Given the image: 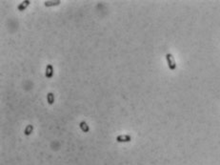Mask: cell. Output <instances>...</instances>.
<instances>
[{"mask_svg": "<svg viewBox=\"0 0 220 165\" xmlns=\"http://www.w3.org/2000/svg\"><path fill=\"white\" fill-rule=\"evenodd\" d=\"M166 59H167L168 65H169V68L171 70H176V60H174V57L172 56V55L167 54L166 55Z\"/></svg>", "mask_w": 220, "mask_h": 165, "instance_id": "obj_1", "label": "cell"}, {"mask_svg": "<svg viewBox=\"0 0 220 165\" xmlns=\"http://www.w3.org/2000/svg\"><path fill=\"white\" fill-rule=\"evenodd\" d=\"M116 140L118 142H129V141H131V136L122 135V136H119L116 137Z\"/></svg>", "mask_w": 220, "mask_h": 165, "instance_id": "obj_2", "label": "cell"}, {"mask_svg": "<svg viewBox=\"0 0 220 165\" xmlns=\"http://www.w3.org/2000/svg\"><path fill=\"white\" fill-rule=\"evenodd\" d=\"M54 76V69H53V66L51 64L47 65V68H46V77L48 78H51Z\"/></svg>", "mask_w": 220, "mask_h": 165, "instance_id": "obj_3", "label": "cell"}, {"mask_svg": "<svg viewBox=\"0 0 220 165\" xmlns=\"http://www.w3.org/2000/svg\"><path fill=\"white\" fill-rule=\"evenodd\" d=\"M80 128H81V130L84 132V133H88L89 132V126H88V124L85 122V121H82L81 123H80Z\"/></svg>", "mask_w": 220, "mask_h": 165, "instance_id": "obj_4", "label": "cell"}, {"mask_svg": "<svg viewBox=\"0 0 220 165\" xmlns=\"http://www.w3.org/2000/svg\"><path fill=\"white\" fill-rule=\"evenodd\" d=\"M47 100H48L49 104H51V105L54 104V95L53 93H49L47 95Z\"/></svg>", "mask_w": 220, "mask_h": 165, "instance_id": "obj_5", "label": "cell"}, {"mask_svg": "<svg viewBox=\"0 0 220 165\" xmlns=\"http://www.w3.org/2000/svg\"><path fill=\"white\" fill-rule=\"evenodd\" d=\"M33 130H34L33 125H28V126L26 127V129H25V135L26 136H30L31 134V132H33Z\"/></svg>", "mask_w": 220, "mask_h": 165, "instance_id": "obj_6", "label": "cell"}, {"mask_svg": "<svg viewBox=\"0 0 220 165\" xmlns=\"http://www.w3.org/2000/svg\"><path fill=\"white\" fill-rule=\"evenodd\" d=\"M30 4V1H24L21 5H19L18 6V10L19 11H24L26 8L28 7V5Z\"/></svg>", "mask_w": 220, "mask_h": 165, "instance_id": "obj_7", "label": "cell"}]
</instances>
